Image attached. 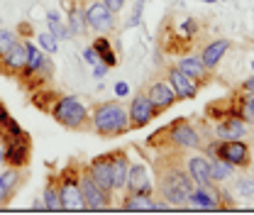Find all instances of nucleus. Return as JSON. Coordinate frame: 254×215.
Listing matches in <instances>:
<instances>
[{"label": "nucleus", "mask_w": 254, "mask_h": 215, "mask_svg": "<svg viewBox=\"0 0 254 215\" xmlns=\"http://www.w3.org/2000/svg\"><path fill=\"white\" fill-rule=\"evenodd\" d=\"M152 176H154V193L169 208H184L189 203V196L195 184L189 174L184 152L179 149L159 152L152 161Z\"/></svg>", "instance_id": "obj_1"}, {"label": "nucleus", "mask_w": 254, "mask_h": 215, "mask_svg": "<svg viewBox=\"0 0 254 215\" xmlns=\"http://www.w3.org/2000/svg\"><path fill=\"white\" fill-rule=\"evenodd\" d=\"M91 132L98 137H123L132 132L129 115L120 100H100L91 108Z\"/></svg>", "instance_id": "obj_2"}, {"label": "nucleus", "mask_w": 254, "mask_h": 215, "mask_svg": "<svg viewBox=\"0 0 254 215\" xmlns=\"http://www.w3.org/2000/svg\"><path fill=\"white\" fill-rule=\"evenodd\" d=\"M49 115L66 130H73V132L91 130V110L76 95H59L54 105L49 108Z\"/></svg>", "instance_id": "obj_3"}, {"label": "nucleus", "mask_w": 254, "mask_h": 215, "mask_svg": "<svg viewBox=\"0 0 254 215\" xmlns=\"http://www.w3.org/2000/svg\"><path fill=\"white\" fill-rule=\"evenodd\" d=\"M57 176H59L62 211H83V198H81V161H68Z\"/></svg>", "instance_id": "obj_4"}, {"label": "nucleus", "mask_w": 254, "mask_h": 215, "mask_svg": "<svg viewBox=\"0 0 254 215\" xmlns=\"http://www.w3.org/2000/svg\"><path fill=\"white\" fill-rule=\"evenodd\" d=\"M2 137V154H0V161L5 166H15V169H27L30 166V156H32V140L27 132L22 135H5L0 132Z\"/></svg>", "instance_id": "obj_5"}, {"label": "nucleus", "mask_w": 254, "mask_h": 215, "mask_svg": "<svg viewBox=\"0 0 254 215\" xmlns=\"http://www.w3.org/2000/svg\"><path fill=\"white\" fill-rule=\"evenodd\" d=\"M81 198H83V211H108L113 208L115 193L100 188L91 176V171L86 169V164H81Z\"/></svg>", "instance_id": "obj_6"}, {"label": "nucleus", "mask_w": 254, "mask_h": 215, "mask_svg": "<svg viewBox=\"0 0 254 215\" xmlns=\"http://www.w3.org/2000/svg\"><path fill=\"white\" fill-rule=\"evenodd\" d=\"M203 137L195 132V127L186 120L179 118L169 125V149H179V152H200L203 149Z\"/></svg>", "instance_id": "obj_7"}, {"label": "nucleus", "mask_w": 254, "mask_h": 215, "mask_svg": "<svg viewBox=\"0 0 254 215\" xmlns=\"http://www.w3.org/2000/svg\"><path fill=\"white\" fill-rule=\"evenodd\" d=\"M213 156H220V159L230 161L237 169H250L252 166V159H254L250 144L242 142V140H218Z\"/></svg>", "instance_id": "obj_8"}, {"label": "nucleus", "mask_w": 254, "mask_h": 215, "mask_svg": "<svg viewBox=\"0 0 254 215\" xmlns=\"http://www.w3.org/2000/svg\"><path fill=\"white\" fill-rule=\"evenodd\" d=\"M86 25L95 34H110L118 27V15L110 12L103 0H93L91 5H86Z\"/></svg>", "instance_id": "obj_9"}, {"label": "nucleus", "mask_w": 254, "mask_h": 215, "mask_svg": "<svg viewBox=\"0 0 254 215\" xmlns=\"http://www.w3.org/2000/svg\"><path fill=\"white\" fill-rule=\"evenodd\" d=\"M125 191L127 193H139V196H154V176H152V171L147 169V164H142V161L129 164ZM125 191H123V193H125Z\"/></svg>", "instance_id": "obj_10"}, {"label": "nucleus", "mask_w": 254, "mask_h": 215, "mask_svg": "<svg viewBox=\"0 0 254 215\" xmlns=\"http://www.w3.org/2000/svg\"><path fill=\"white\" fill-rule=\"evenodd\" d=\"M127 115H129L132 130H139V127H147V125L157 118V110H154L152 100L147 98V93H137V95L129 100V110H127Z\"/></svg>", "instance_id": "obj_11"}, {"label": "nucleus", "mask_w": 254, "mask_h": 215, "mask_svg": "<svg viewBox=\"0 0 254 215\" xmlns=\"http://www.w3.org/2000/svg\"><path fill=\"white\" fill-rule=\"evenodd\" d=\"M25 64H27V44H25V39L20 37V39L0 57V73L17 78V73L25 69Z\"/></svg>", "instance_id": "obj_12"}, {"label": "nucleus", "mask_w": 254, "mask_h": 215, "mask_svg": "<svg viewBox=\"0 0 254 215\" xmlns=\"http://www.w3.org/2000/svg\"><path fill=\"white\" fill-rule=\"evenodd\" d=\"M166 78H169V86L174 88L179 100H193V98L198 95V91H200V86H198L190 76H186L179 66H169Z\"/></svg>", "instance_id": "obj_13"}, {"label": "nucleus", "mask_w": 254, "mask_h": 215, "mask_svg": "<svg viewBox=\"0 0 254 215\" xmlns=\"http://www.w3.org/2000/svg\"><path fill=\"white\" fill-rule=\"evenodd\" d=\"M190 208H200V211H218L220 208V188L218 184H208V186H195L189 196Z\"/></svg>", "instance_id": "obj_14"}, {"label": "nucleus", "mask_w": 254, "mask_h": 215, "mask_svg": "<svg viewBox=\"0 0 254 215\" xmlns=\"http://www.w3.org/2000/svg\"><path fill=\"white\" fill-rule=\"evenodd\" d=\"M25 184V169H15V166H7L2 174H0V206H7L17 191Z\"/></svg>", "instance_id": "obj_15"}, {"label": "nucleus", "mask_w": 254, "mask_h": 215, "mask_svg": "<svg viewBox=\"0 0 254 215\" xmlns=\"http://www.w3.org/2000/svg\"><path fill=\"white\" fill-rule=\"evenodd\" d=\"M147 98L152 100V105H154L157 115L166 113L169 108H174V105L179 103V98H176L174 88L169 86V81H154V83L147 88Z\"/></svg>", "instance_id": "obj_16"}, {"label": "nucleus", "mask_w": 254, "mask_h": 215, "mask_svg": "<svg viewBox=\"0 0 254 215\" xmlns=\"http://www.w3.org/2000/svg\"><path fill=\"white\" fill-rule=\"evenodd\" d=\"M86 169L91 171V176L95 179V184L100 186V188L115 193V191H113V164H110V152L93 156V159L86 164Z\"/></svg>", "instance_id": "obj_17"}, {"label": "nucleus", "mask_w": 254, "mask_h": 215, "mask_svg": "<svg viewBox=\"0 0 254 215\" xmlns=\"http://www.w3.org/2000/svg\"><path fill=\"white\" fill-rule=\"evenodd\" d=\"M62 7L66 10V27H68V34L71 37H83L88 32V25H86V7L73 2V0H64Z\"/></svg>", "instance_id": "obj_18"}, {"label": "nucleus", "mask_w": 254, "mask_h": 215, "mask_svg": "<svg viewBox=\"0 0 254 215\" xmlns=\"http://www.w3.org/2000/svg\"><path fill=\"white\" fill-rule=\"evenodd\" d=\"M110 164H113V191L123 193L127 184V171H129L127 149H113L110 152Z\"/></svg>", "instance_id": "obj_19"}, {"label": "nucleus", "mask_w": 254, "mask_h": 215, "mask_svg": "<svg viewBox=\"0 0 254 215\" xmlns=\"http://www.w3.org/2000/svg\"><path fill=\"white\" fill-rule=\"evenodd\" d=\"M176 66H179L186 76H190L198 86H208L210 78H213V76H210L213 71L205 69V64L200 62V57H181V59L176 62Z\"/></svg>", "instance_id": "obj_20"}, {"label": "nucleus", "mask_w": 254, "mask_h": 215, "mask_svg": "<svg viewBox=\"0 0 254 215\" xmlns=\"http://www.w3.org/2000/svg\"><path fill=\"white\" fill-rule=\"evenodd\" d=\"M186 166H189V174L195 186L213 184V179H210V156H205V154H193V156L186 159Z\"/></svg>", "instance_id": "obj_21"}, {"label": "nucleus", "mask_w": 254, "mask_h": 215, "mask_svg": "<svg viewBox=\"0 0 254 215\" xmlns=\"http://www.w3.org/2000/svg\"><path fill=\"white\" fill-rule=\"evenodd\" d=\"M247 132H250V125L245 123L242 118H237V115L222 118L218 127H215L218 140H242V137H247Z\"/></svg>", "instance_id": "obj_22"}, {"label": "nucleus", "mask_w": 254, "mask_h": 215, "mask_svg": "<svg viewBox=\"0 0 254 215\" xmlns=\"http://www.w3.org/2000/svg\"><path fill=\"white\" fill-rule=\"evenodd\" d=\"M232 47V42L230 39H213V42H208L205 47H203V52H200V62L205 64V69H210V71H215L218 69V64L222 62V57H225V52Z\"/></svg>", "instance_id": "obj_23"}, {"label": "nucleus", "mask_w": 254, "mask_h": 215, "mask_svg": "<svg viewBox=\"0 0 254 215\" xmlns=\"http://www.w3.org/2000/svg\"><path fill=\"white\" fill-rule=\"evenodd\" d=\"M230 100H232V115L242 118L247 125H254V93L240 88V93H235Z\"/></svg>", "instance_id": "obj_24"}, {"label": "nucleus", "mask_w": 254, "mask_h": 215, "mask_svg": "<svg viewBox=\"0 0 254 215\" xmlns=\"http://www.w3.org/2000/svg\"><path fill=\"white\" fill-rule=\"evenodd\" d=\"M42 203H44V211H62V196H59V176L57 174H49L47 176V184H44V193H42Z\"/></svg>", "instance_id": "obj_25"}, {"label": "nucleus", "mask_w": 254, "mask_h": 215, "mask_svg": "<svg viewBox=\"0 0 254 215\" xmlns=\"http://www.w3.org/2000/svg\"><path fill=\"white\" fill-rule=\"evenodd\" d=\"M93 49L98 52V59L105 64L108 69H115L118 66V54H115V49H113V42H110V37L108 34H98L93 39Z\"/></svg>", "instance_id": "obj_26"}, {"label": "nucleus", "mask_w": 254, "mask_h": 215, "mask_svg": "<svg viewBox=\"0 0 254 215\" xmlns=\"http://www.w3.org/2000/svg\"><path fill=\"white\" fill-rule=\"evenodd\" d=\"M237 166H232L230 161H225L220 156H210V179L213 184H225L227 179H235Z\"/></svg>", "instance_id": "obj_27"}, {"label": "nucleus", "mask_w": 254, "mask_h": 215, "mask_svg": "<svg viewBox=\"0 0 254 215\" xmlns=\"http://www.w3.org/2000/svg\"><path fill=\"white\" fill-rule=\"evenodd\" d=\"M120 208L129 211V213H134V211H154V201H152V196H139V193H127L125 191Z\"/></svg>", "instance_id": "obj_28"}, {"label": "nucleus", "mask_w": 254, "mask_h": 215, "mask_svg": "<svg viewBox=\"0 0 254 215\" xmlns=\"http://www.w3.org/2000/svg\"><path fill=\"white\" fill-rule=\"evenodd\" d=\"M57 98H59V93H54V91H49L47 86H42V88H37V91L32 93V105L39 108L42 113H49V108L54 105Z\"/></svg>", "instance_id": "obj_29"}, {"label": "nucleus", "mask_w": 254, "mask_h": 215, "mask_svg": "<svg viewBox=\"0 0 254 215\" xmlns=\"http://www.w3.org/2000/svg\"><path fill=\"white\" fill-rule=\"evenodd\" d=\"M47 27H49V32H52L57 39H68V37H71L66 22H62V17H59L57 10H49V12H47Z\"/></svg>", "instance_id": "obj_30"}, {"label": "nucleus", "mask_w": 254, "mask_h": 215, "mask_svg": "<svg viewBox=\"0 0 254 215\" xmlns=\"http://www.w3.org/2000/svg\"><path fill=\"white\" fill-rule=\"evenodd\" d=\"M37 47H39L44 54H52V57H54V54L59 52V39H57L49 30L39 32V34H37Z\"/></svg>", "instance_id": "obj_31"}, {"label": "nucleus", "mask_w": 254, "mask_h": 215, "mask_svg": "<svg viewBox=\"0 0 254 215\" xmlns=\"http://www.w3.org/2000/svg\"><path fill=\"white\" fill-rule=\"evenodd\" d=\"M20 37H17V32L15 30H7V27H0V57L17 42Z\"/></svg>", "instance_id": "obj_32"}, {"label": "nucleus", "mask_w": 254, "mask_h": 215, "mask_svg": "<svg viewBox=\"0 0 254 215\" xmlns=\"http://www.w3.org/2000/svg\"><path fill=\"white\" fill-rule=\"evenodd\" d=\"M235 188H237V193L240 196H245V198H250V196H254V179H235Z\"/></svg>", "instance_id": "obj_33"}, {"label": "nucleus", "mask_w": 254, "mask_h": 215, "mask_svg": "<svg viewBox=\"0 0 254 215\" xmlns=\"http://www.w3.org/2000/svg\"><path fill=\"white\" fill-rule=\"evenodd\" d=\"M144 2L147 0H137L134 2V7H132V12H129V17H127V27H137L139 22H142V10H144Z\"/></svg>", "instance_id": "obj_34"}, {"label": "nucleus", "mask_w": 254, "mask_h": 215, "mask_svg": "<svg viewBox=\"0 0 254 215\" xmlns=\"http://www.w3.org/2000/svg\"><path fill=\"white\" fill-rule=\"evenodd\" d=\"M81 57H83V62L88 64V66H95V64L100 62L98 59V52L93 49V44H88V47H83V52H81Z\"/></svg>", "instance_id": "obj_35"}, {"label": "nucleus", "mask_w": 254, "mask_h": 215, "mask_svg": "<svg viewBox=\"0 0 254 215\" xmlns=\"http://www.w3.org/2000/svg\"><path fill=\"white\" fill-rule=\"evenodd\" d=\"M103 2L110 7V12H115V15H118V12H123V10H125V5L129 2V0H103Z\"/></svg>", "instance_id": "obj_36"}, {"label": "nucleus", "mask_w": 254, "mask_h": 215, "mask_svg": "<svg viewBox=\"0 0 254 215\" xmlns=\"http://www.w3.org/2000/svg\"><path fill=\"white\" fill-rule=\"evenodd\" d=\"M129 95V83L127 81H118L115 83V98H127Z\"/></svg>", "instance_id": "obj_37"}, {"label": "nucleus", "mask_w": 254, "mask_h": 215, "mask_svg": "<svg viewBox=\"0 0 254 215\" xmlns=\"http://www.w3.org/2000/svg\"><path fill=\"white\" fill-rule=\"evenodd\" d=\"M108 71H110V69H108V66H105L103 62H98L93 66V76H95V78H103V76H108Z\"/></svg>", "instance_id": "obj_38"}, {"label": "nucleus", "mask_w": 254, "mask_h": 215, "mask_svg": "<svg viewBox=\"0 0 254 215\" xmlns=\"http://www.w3.org/2000/svg\"><path fill=\"white\" fill-rule=\"evenodd\" d=\"M10 118H12V115H10V113H7V108H5V105L0 103V130L5 127V123H7Z\"/></svg>", "instance_id": "obj_39"}, {"label": "nucleus", "mask_w": 254, "mask_h": 215, "mask_svg": "<svg viewBox=\"0 0 254 215\" xmlns=\"http://www.w3.org/2000/svg\"><path fill=\"white\" fill-rule=\"evenodd\" d=\"M242 91H250V93H254V76H252V78H247V81L242 83Z\"/></svg>", "instance_id": "obj_40"}, {"label": "nucleus", "mask_w": 254, "mask_h": 215, "mask_svg": "<svg viewBox=\"0 0 254 215\" xmlns=\"http://www.w3.org/2000/svg\"><path fill=\"white\" fill-rule=\"evenodd\" d=\"M32 211H44V203H42V201H34V203H32Z\"/></svg>", "instance_id": "obj_41"}, {"label": "nucleus", "mask_w": 254, "mask_h": 215, "mask_svg": "<svg viewBox=\"0 0 254 215\" xmlns=\"http://www.w3.org/2000/svg\"><path fill=\"white\" fill-rule=\"evenodd\" d=\"M200 2H222V0H200Z\"/></svg>", "instance_id": "obj_42"}, {"label": "nucleus", "mask_w": 254, "mask_h": 215, "mask_svg": "<svg viewBox=\"0 0 254 215\" xmlns=\"http://www.w3.org/2000/svg\"><path fill=\"white\" fill-rule=\"evenodd\" d=\"M252 69H254V59H252Z\"/></svg>", "instance_id": "obj_43"}]
</instances>
